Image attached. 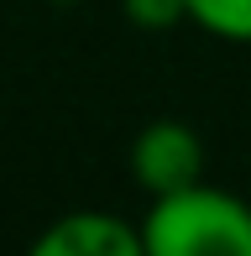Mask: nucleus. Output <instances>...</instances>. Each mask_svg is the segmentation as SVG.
<instances>
[{"label": "nucleus", "instance_id": "20e7f679", "mask_svg": "<svg viewBox=\"0 0 251 256\" xmlns=\"http://www.w3.org/2000/svg\"><path fill=\"white\" fill-rule=\"evenodd\" d=\"M188 21L236 48H251V0H188Z\"/></svg>", "mask_w": 251, "mask_h": 256}, {"label": "nucleus", "instance_id": "f03ea898", "mask_svg": "<svg viewBox=\"0 0 251 256\" xmlns=\"http://www.w3.org/2000/svg\"><path fill=\"white\" fill-rule=\"evenodd\" d=\"M131 178H136V188H142L146 199L178 194V188H188V183H199L204 178L199 131H194L188 120H173V115L146 120L142 131H136V142H131Z\"/></svg>", "mask_w": 251, "mask_h": 256}, {"label": "nucleus", "instance_id": "f257e3e1", "mask_svg": "<svg viewBox=\"0 0 251 256\" xmlns=\"http://www.w3.org/2000/svg\"><path fill=\"white\" fill-rule=\"evenodd\" d=\"M142 240L146 256H251V204L199 178L146 199Z\"/></svg>", "mask_w": 251, "mask_h": 256}, {"label": "nucleus", "instance_id": "39448f33", "mask_svg": "<svg viewBox=\"0 0 251 256\" xmlns=\"http://www.w3.org/2000/svg\"><path fill=\"white\" fill-rule=\"evenodd\" d=\"M120 10L142 32H168L178 21H188V0H120Z\"/></svg>", "mask_w": 251, "mask_h": 256}, {"label": "nucleus", "instance_id": "7ed1b4c3", "mask_svg": "<svg viewBox=\"0 0 251 256\" xmlns=\"http://www.w3.org/2000/svg\"><path fill=\"white\" fill-rule=\"evenodd\" d=\"M37 256H146L142 240V220H120L105 214V209H74V214H58L37 240H32Z\"/></svg>", "mask_w": 251, "mask_h": 256}]
</instances>
